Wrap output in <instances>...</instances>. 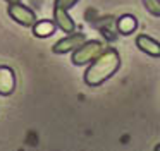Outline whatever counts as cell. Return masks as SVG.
<instances>
[{
  "label": "cell",
  "mask_w": 160,
  "mask_h": 151,
  "mask_svg": "<svg viewBox=\"0 0 160 151\" xmlns=\"http://www.w3.org/2000/svg\"><path fill=\"white\" fill-rule=\"evenodd\" d=\"M121 67V57L115 48L103 50L95 60H91V65L84 72V82L88 86H100L107 79H110Z\"/></svg>",
  "instance_id": "cell-1"
},
{
  "label": "cell",
  "mask_w": 160,
  "mask_h": 151,
  "mask_svg": "<svg viewBox=\"0 0 160 151\" xmlns=\"http://www.w3.org/2000/svg\"><path fill=\"white\" fill-rule=\"evenodd\" d=\"M103 50H105V46L102 41H97V40L84 41L79 48H76L72 51V64L74 65H86L91 60H95Z\"/></svg>",
  "instance_id": "cell-2"
},
{
  "label": "cell",
  "mask_w": 160,
  "mask_h": 151,
  "mask_svg": "<svg viewBox=\"0 0 160 151\" xmlns=\"http://www.w3.org/2000/svg\"><path fill=\"white\" fill-rule=\"evenodd\" d=\"M9 16L12 17V19L16 21V22H19L21 26H33V24L36 22V16L35 12H33L29 7L22 5L21 2H16V3H9V9H7Z\"/></svg>",
  "instance_id": "cell-3"
},
{
  "label": "cell",
  "mask_w": 160,
  "mask_h": 151,
  "mask_svg": "<svg viewBox=\"0 0 160 151\" xmlns=\"http://www.w3.org/2000/svg\"><path fill=\"white\" fill-rule=\"evenodd\" d=\"M86 41V34H83V33H69V36H66V38H62L60 41H57L55 45H53V53H59V55H62V53H69V51H74L76 48H79L81 45Z\"/></svg>",
  "instance_id": "cell-4"
},
{
  "label": "cell",
  "mask_w": 160,
  "mask_h": 151,
  "mask_svg": "<svg viewBox=\"0 0 160 151\" xmlns=\"http://www.w3.org/2000/svg\"><path fill=\"white\" fill-rule=\"evenodd\" d=\"M16 89V76L11 67H0V95L9 96Z\"/></svg>",
  "instance_id": "cell-5"
},
{
  "label": "cell",
  "mask_w": 160,
  "mask_h": 151,
  "mask_svg": "<svg viewBox=\"0 0 160 151\" xmlns=\"http://www.w3.org/2000/svg\"><path fill=\"white\" fill-rule=\"evenodd\" d=\"M53 22H55L57 27H60V29L67 34L76 29V24H74L72 17L69 16V12H67L66 9H60V7H55V9H53Z\"/></svg>",
  "instance_id": "cell-6"
},
{
  "label": "cell",
  "mask_w": 160,
  "mask_h": 151,
  "mask_svg": "<svg viewBox=\"0 0 160 151\" xmlns=\"http://www.w3.org/2000/svg\"><path fill=\"white\" fill-rule=\"evenodd\" d=\"M136 45H138V48L141 51H145V53L152 55V57H160V43L155 40H152V38L146 36V34H139V36L136 38Z\"/></svg>",
  "instance_id": "cell-7"
},
{
  "label": "cell",
  "mask_w": 160,
  "mask_h": 151,
  "mask_svg": "<svg viewBox=\"0 0 160 151\" xmlns=\"http://www.w3.org/2000/svg\"><path fill=\"white\" fill-rule=\"evenodd\" d=\"M136 27H138V19H136L134 16H131V14H124V16L119 17V21H117V31L121 34L128 36V34L134 33Z\"/></svg>",
  "instance_id": "cell-8"
},
{
  "label": "cell",
  "mask_w": 160,
  "mask_h": 151,
  "mask_svg": "<svg viewBox=\"0 0 160 151\" xmlns=\"http://www.w3.org/2000/svg\"><path fill=\"white\" fill-rule=\"evenodd\" d=\"M55 22L53 21H48V19H42V21H36L35 24H33V33H35V36L38 38H48L53 34V31H55Z\"/></svg>",
  "instance_id": "cell-9"
},
{
  "label": "cell",
  "mask_w": 160,
  "mask_h": 151,
  "mask_svg": "<svg viewBox=\"0 0 160 151\" xmlns=\"http://www.w3.org/2000/svg\"><path fill=\"white\" fill-rule=\"evenodd\" d=\"M143 5L152 16L160 17V0H143Z\"/></svg>",
  "instance_id": "cell-10"
},
{
  "label": "cell",
  "mask_w": 160,
  "mask_h": 151,
  "mask_svg": "<svg viewBox=\"0 0 160 151\" xmlns=\"http://www.w3.org/2000/svg\"><path fill=\"white\" fill-rule=\"evenodd\" d=\"M76 3H78V0H55V7H60V9H66V10H69Z\"/></svg>",
  "instance_id": "cell-11"
},
{
  "label": "cell",
  "mask_w": 160,
  "mask_h": 151,
  "mask_svg": "<svg viewBox=\"0 0 160 151\" xmlns=\"http://www.w3.org/2000/svg\"><path fill=\"white\" fill-rule=\"evenodd\" d=\"M5 2H9V3H16V2H21V0H5Z\"/></svg>",
  "instance_id": "cell-12"
},
{
  "label": "cell",
  "mask_w": 160,
  "mask_h": 151,
  "mask_svg": "<svg viewBox=\"0 0 160 151\" xmlns=\"http://www.w3.org/2000/svg\"><path fill=\"white\" fill-rule=\"evenodd\" d=\"M155 151H160V144H158V146H155Z\"/></svg>",
  "instance_id": "cell-13"
}]
</instances>
